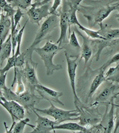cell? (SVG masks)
<instances>
[{
    "label": "cell",
    "mask_w": 119,
    "mask_h": 133,
    "mask_svg": "<svg viewBox=\"0 0 119 133\" xmlns=\"http://www.w3.org/2000/svg\"><path fill=\"white\" fill-rule=\"evenodd\" d=\"M26 24H27V22L23 25V26L22 28L19 30L18 33V36H17V44H16V52H15V54L14 55L17 57L18 55H19L21 54V42H22V39H23V32H24V30H25V28L26 26Z\"/></svg>",
    "instance_id": "cb8c5ba5"
},
{
    "label": "cell",
    "mask_w": 119,
    "mask_h": 133,
    "mask_svg": "<svg viewBox=\"0 0 119 133\" xmlns=\"http://www.w3.org/2000/svg\"><path fill=\"white\" fill-rule=\"evenodd\" d=\"M76 26H78V28L81 30L82 31L85 32V34L87 35V37L90 38V39H106L104 37H103L102 36H101L99 35L98 31H94V30H91V29H89V28H86L80 24V23H78V25Z\"/></svg>",
    "instance_id": "7402d4cb"
},
{
    "label": "cell",
    "mask_w": 119,
    "mask_h": 133,
    "mask_svg": "<svg viewBox=\"0 0 119 133\" xmlns=\"http://www.w3.org/2000/svg\"><path fill=\"white\" fill-rule=\"evenodd\" d=\"M50 107L47 109H38L35 108V109L41 114L46 115L52 117L58 124L67 121H78L79 112L77 109L75 110H64L62 109L55 107L54 103L49 102Z\"/></svg>",
    "instance_id": "52a82bcc"
},
{
    "label": "cell",
    "mask_w": 119,
    "mask_h": 133,
    "mask_svg": "<svg viewBox=\"0 0 119 133\" xmlns=\"http://www.w3.org/2000/svg\"><path fill=\"white\" fill-rule=\"evenodd\" d=\"M64 55L66 57L67 64V71L69 75V81L71 85L72 92L73 94V98H74V104L75 106H78V104L82 103L80 98L78 97L77 92H76V70L78 66V58L80 55H69L67 51H64Z\"/></svg>",
    "instance_id": "ba28073f"
},
{
    "label": "cell",
    "mask_w": 119,
    "mask_h": 133,
    "mask_svg": "<svg viewBox=\"0 0 119 133\" xmlns=\"http://www.w3.org/2000/svg\"><path fill=\"white\" fill-rule=\"evenodd\" d=\"M7 73L1 74L0 73V90L3 89L4 88L7 86L6 85V78H7Z\"/></svg>",
    "instance_id": "f546056e"
},
{
    "label": "cell",
    "mask_w": 119,
    "mask_h": 133,
    "mask_svg": "<svg viewBox=\"0 0 119 133\" xmlns=\"http://www.w3.org/2000/svg\"><path fill=\"white\" fill-rule=\"evenodd\" d=\"M116 107V111H114L115 117V128L114 132L116 133L119 128V104H115Z\"/></svg>",
    "instance_id": "83f0119b"
},
{
    "label": "cell",
    "mask_w": 119,
    "mask_h": 133,
    "mask_svg": "<svg viewBox=\"0 0 119 133\" xmlns=\"http://www.w3.org/2000/svg\"><path fill=\"white\" fill-rule=\"evenodd\" d=\"M42 0H33V3H39Z\"/></svg>",
    "instance_id": "836d02e7"
},
{
    "label": "cell",
    "mask_w": 119,
    "mask_h": 133,
    "mask_svg": "<svg viewBox=\"0 0 119 133\" xmlns=\"http://www.w3.org/2000/svg\"><path fill=\"white\" fill-rule=\"evenodd\" d=\"M62 1L63 0H54V2L50 9V14H58L57 11L60 6L61 5Z\"/></svg>",
    "instance_id": "f1b7e54d"
},
{
    "label": "cell",
    "mask_w": 119,
    "mask_h": 133,
    "mask_svg": "<svg viewBox=\"0 0 119 133\" xmlns=\"http://www.w3.org/2000/svg\"><path fill=\"white\" fill-rule=\"evenodd\" d=\"M32 0H7L9 4L15 8H20L22 10L27 9L32 4Z\"/></svg>",
    "instance_id": "44dd1931"
},
{
    "label": "cell",
    "mask_w": 119,
    "mask_h": 133,
    "mask_svg": "<svg viewBox=\"0 0 119 133\" xmlns=\"http://www.w3.org/2000/svg\"><path fill=\"white\" fill-rule=\"evenodd\" d=\"M99 26L100 30H98L99 33L106 40H114L119 38V29H112L102 23L99 24Z\"/></svg>",
    "instance_id": "ac0fdd59"
},
{
    "label": "cell",
    "mask_w": 119,
    "mask_h": 133,
    "mask_svg": "<svg viewBox=\"0 0 119 133\" xmlns=\"http://www.w3.org/2000/svg\"><path fill=\"white\" fill-rule=\"evenodd\" d=\"M115 17H116V18L117 19V21H118V23H119V13L118 14H117L115 15Z\"/></svg>",
    "instance_id": "d6a6232c"
},
{
    "label": "cell",
    "mask_w": 119,
    "mask_h": 133,
    "mask_svg": "<svg viewBox=\"0 0 119 133\" xmlns=\"http://www.w3.org/2000/svg\"><path fill=\"white\" fill-rule=\"evenodd\" d=\"M91 62L87 66L85 74L78 80L76 92L78 97L84 104H87L92 98L97 89L106 80L104 69L101 66L92 70L90 67Z\"/></svg>",
    "instance_id": "7a4b0ae2"
},
{
    "label": "cell",
    "mask_w": 119,
    "mask_h": 133,
    "mask_svg": "<svg viewBox=\"0 0 119 133\" xmlns=\"http://www.w3.org/2000/svg\"><path fill=\"white\" fill-rule=\"evenodd\" d=\"M2 99L4 103V109L12 117V122L25 118V109L23 106L14 100H7L2 97Z\"/></svg>",
    "instance_id": "9a60e30c"
},
{
    "label": "cell",
    "mask_w": 119,
    "mask_h": 133,
    "mask_svg": "<svg viewBox=\"0 0 119 133\" xmlns=\"http://www.w3.org/2000/svg\"><path fill=\"white\" fill-rule=\"evenodd\" d=\"M105 82L106 84L97 93L94 101L91 104L92 105L99 106L101 104L106 103L107 101H111V98L114 96L116 90L119 89V83L113 82L107 79H106Z\"/></svg>",
    "instance_id": "30bf717a"
},
{
    "label": "cell",
    "mask_w": 119,
    "mask_h": 133,
    "mask_svg": "<svg viewBox=\"0 0 119 133\" xmlns=\"http://www.w3.org/2000/svg\"><path fill=\"white\" fill-rule=\"evenodd\" d=\"M38 63L35 62L32 59V56L25 55V63L23 68H14L21 74L25 84V89L32 92H35L36 86L40 83L38 81L36 74V68Z\"/></svg>",
    "instance_id": "5b68a950"
},
{
    "label": "cell",
    "mask_w": 119,
    "mask_h": 133,
    "mask_svg": "<svg viewBox=\"0 0 119 133\" xmlns=\"http://www.w3.org/2000/svg\"><path fill=\"white\" fill-rule=\"evenodd\" d=\"M2 12H3L2 9V8L0 7V19H1V16H2Z\"/></svg>",
    "instance_id": "e575fe53"
},
{
    "label": "cell",
    "mask_w": 119,
    "mask_h": 133,
    "mask_svg": "<svg viewBox=\"0 0 119 133\" xmlns=\"http://www.w3.org/2000/svg\"><path fill=\"white\" fill-rule=\"evenodd\" d=\"M32 112L36 115V126H35L32 133H49L51 132H55L54 126L57 125V123L55 121H52L48 118L42 116L37 113L35 109L32 110Z\"/></svg>",
    "instance_id": "4fadbf2b"
},
{
    "label": "cell",
    "mask_w": 119,
    "mask_h": 133,
    "mask_svg": "<svg viewBox=\"0 0 119 133\" xmlns=\"http://www.w3.org/2000/svg\"><path fill=\"white\" fill-rule=\"evenodd\" d=\"M12 29V19L7 14L3 13L0 19V50L3 43L6 41L7 37L11 33Z\"/></svg>",
    "instance_id": "e0dca14e"
},
{
    "label": "cell",
    "mask_w": 119,
    "mask_h": 133,
    "mask_svg": "<svg viewBox=\"0 0 119 133\" xmlns=\"http://www.w3.org/2000/svg\"><path fill=\"white\" fill-rule=\"evenodd\" d=\"M30 119L28 118H24L23 119L19 120L18 122H16L15 125H14V128L12 130V132L13 133H23L24 132V129L26 125L31 127L32 128H34L35 125H30L29 124Z\"/></svg>",
    "instance_id": "ffe728a7"
},
{
    "label": "cell",
    "mask_w": 119,
    "mask_h": 133,
    "mask_svg": "<svg viewBox=\"0 0 119 133\" xmlns=\"http://www.w3.org/2000/svg\"><path fill=\"white\" fill-rule=\"evenodd\" d=\"M42 100L40 97L35 95V92H32L28 90H25V91L21 94L15 95L14 101L17 102L21 105L24 107L26 112L30 114V111L35 108V106Z\"/></svg>",
    "instance_id": "8fae6325"
},
{
    "label": "cell",
    "mask_w": 119,
    "mask_h": 133,
    "mask_svg": "<svg viewBox=\"0 0 119 133\" xmlns=\"http://www.w3.org/2000/svg\"><path fill=\"white\" fill-rule=\"evenodd\" d=\"M51 6V2L44 4L40 3H32L26 14L31 23L39 25L42 19L47 18L50 15Z\"/></svg>",
    "instance_id": "9c48e42d"
},
{
    "label": "cell",
    "mask_w": 119,
    "mask_h": 133,
    "mask_svg": "<svg viewBox=\"0 0 119 133\" xmlns=\"http://www.w3.org/2000/svg\"><path fill=\"white\" fill-rule=\"evenodd\" d=\"M63 49L64 48L56 43L54 44L49 40L46 41L45 44L41 48H35L34 52L39 55L43 61L46 68V74L47 76H52L54 71L61 70L63 68L61 64H56L53 62L54 57Z\"/></svg>",
    "instance_id": "3957f363"
},
{
    "label": "cell",
    "mask_w": 119,
    "mask_h": 133,
    "mask_svg": "<svg viewBox=\"0 0 119 133\" xmlns=\"http://www.w3.org/2000/svg\"><path fill=\"white\" fill-rule=\"evenodd\" d=\"M67 46H69L70 48H74V49H77V50H80L81 48V46L79 44V42L78 41L77 37L76 35V32L73 31L71 33L70 36L69 37V39H68V43H67Z\"/></svg>",
    "instance_id": "603a6c76"
},
{
    "label": "cell",
    "mask_w": 119,
    "mask_h": 133,
    "mask_svg": "<svg viewBox=\"0 0 119 133\" xmlns=\"http://www.w3.org/2000/svg\"><path fill=\"white\" fill-rule=\"evenodd\" d=\"M86 5H79L78 11L87 19L91 28L100 24L111 13L119 11V0H83Z\"/></svg>",
    "instance_id": "6da1fadb"
},
{
    "label": "cell",
    "mask_w": 119,
    "mask_h": 133,
    "mask_svg": "<svg viewBox=\"0 0 119 133\" xmlns=\"http://www.w3.org/2000/svg\"><path fill=\"white\" fill-rule=\"evenodd\" d=\"M35 92L38 93L42 99H46L49 102L56 103L61 106L64 105V104L60 100V97L64 95L63 92H58L49 88L46 87L44 85H42L41 83H39L37 85Z\"/></svg>",
    "instance_id": "5bb4252c"
},
{
    "label": "cell",
    "mask_w": 119,
    "mask_h": 133,
    "mask_svg": "<svg viewBox=\"0 0 119 133\" xmlns=\"http://www.w3.org/2000/svg\"><path fill=\"white\" fill-rule=\"evenodd\" d=\"M114 63H117V64H119V53H116V55H114L111 58H110L109 60H108L107 62H106L105 64L102 65V68H103L104 70H105L107 67L111 65V64H114Z\"/></svg>",
    "instance_id": "4316f807"
},
{
    "label": "cell",
    "mask_w": 119,
    "mask_h": 133,
    "mask_svg": "<svg viewBox=\"0 0 119 133\" xmlns=\"http://www.w3.org/2000/svg\"><path fill=\"white\" fill-rule=\"evenodd\" d=\"M16 58V57L14 55H13L12 56H10V57L7 59V64H6L5 66H4L2 69H0V73H7V72H8L12 68L14 67V66H15Z\"/></svg>",
    "instance_id": "d4e9b609"
},
{
    "label": "cell",
    "mask_w": 119,
    "mask_h": 133,
    "mask_svg": "<svg viewBox=\"0 0 119 133\" xmlns=\"http://www.w3.org/2000/svg\"><path fill=\"white\" fill-rule=\"evenodd\" d=\"M9 3L7 2V0H0V7L2 9H4Z\"/></svg>",
    "instance_id": "4dcf8cb0"
},
{
    "label": "cell",
    "mask_w": 119,
    "mask_h": 133,
    "mask_svg": "<svg viewBox=\"0 0 119 133\" xmlns=\"http://www.w3.org/2000/svg\"><path fill=\"white\" fill-rule=\"evenodd\" d=\"M75 32H77L78 35L82 38L83 42H82V46H81V48H80V60L83 59L85 61V66H86L87 64L89 62V59L91 58L92 55V47L91 45L90 38L82 35V33L78 30L75 29Z\"/></svg>",
    "instance_id": "2e32d148"
},
{
    "label": "cell",
    "mask_w": 119,
    "mask_h": 133,
    "mask_svg": "<svg viewBox=\"0 0 119 133\" xmlns=\"http://www.w3.org/2000/svg\"><path fill=\"white\" fill-rule=\"evenodd\" d=\"M54 129L55 130L72 131V132H85V130H86L85 127L82 126L80 123H76L73 122L57 124L54 126Z\"/></svg>",
    "instance_id": "d6986e66"
},
{
    "label": "cell",
    "mask_w": 119,
    "mask_h": 133,
    "mask_svg": "<svg viewBox=\"0 0 119 133\" xmlns=\"http://www.w3.org/2000/svg\"><path fill=\"white\" fill-rule=\"evenodd\" d=\"M58 27H59V14H50L39 27L32 44L24 51L25 55L32 56V53L37 45L47 39L51 33Z\"/></svg>",
    "instance_id": "277c9868"
},
{
    "label": "cell",
    "mask_w": 119,
    "mask_h": 133,
    "mask_svg": "<svg viewBox=\"0 0 119 133\" xmlns=\"http://www.w3.org/2000/svg\"><path fill=\"white\" fill-rule=\"evenodd\" d=\"M52 0H42V1H41V2L39 3H40L42 4H46V3L52 2Z\"/></svg>",
    "instance_id": "1f68e13d"
},
{
    "label": "cell",
    "mask_w": 119,
    "mask_h": 133,
    "mask_svg": "<svg viewBox=\"0 0 119 133\" xmlns=\"http://www.w3.org/2000/svg\"><path fill=\"white\" fill-rule=\"evenodd\" d=\"M109 104H107V106H106L105 114H104V116L101 118V121L99 123V125L101 127V128L103 129L104 132L106 133L111 132L112 130L114 129V96L111 98V102H110L111 108H110L109 110Z\"/></svg>",
    "instance_id": "7c38bea8"
},
{
    "label": "cell",
    "mask_w": 119,
    "mask_h": 133,
    "mask_svg": "<svg viewBox=\"0 0 119 133\" xmlns=\"http://www.w3.org/2000/svg\"><path fill=\"white\" fill-rule=\"evenodd\" d=\"M25 63V52L21 53L19 55H18L16 58L15 61V66L14 68H23Z\"/></svg>",
    "instance_id": "484cf974"
},
{
    "label": "cell",
    "mask_w": 119,
    "mask_h": 133,
    "mask_svg": "<svg viewBox=\"0 0 119 133\" xmlns=\"http://www.w3.org/2000/svg\"><path fill=\"white\" fill-rule=\"evenodd\" d=\"M76 109L79 112V123L85 128L98 124L101 120V114L98 109V105L86 106L81 103L76 106Z\"/></svg>",
    "instance_id": "8992f818"
}]
</instances>
